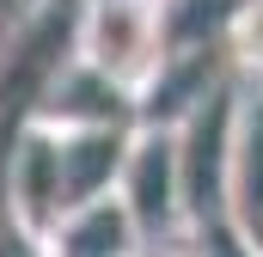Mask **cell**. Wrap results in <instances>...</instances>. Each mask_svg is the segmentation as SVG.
I'll list each match as a JSON object with an SVG mask.
<instances>
[{"mask_svg": "<svg viewBox=\"0 0 263 257\" xmlns=\"http://www.w3.org/2000/svg\"><path fill=\"white\" fill-rule=\"evenodd\" d=\"M80 62L110 80L141 117L172 67V0H92Z\"/></svg>", "mask_w": 263, "mask_h": 257, "instance_id": "obj_3", "label": "cell"}, {"mask_svg": "<svg viewBox=\"0 0 263 257\" xmlns=\"http://www.w3.org/2000/svg\"><path fill=\"white\" fill-rule=\"evenodd\" d=\"M251 111V86L239 74H227L214 92H202L196 104L178 117V172H184V208H190V233L227 227L233 208V172H239V135Z\"/></svg>", "mask_w": 263, "mask_h": 257, "instance_id": "obj_2", "label": "cell"}, {"mask_svg": "<svg viewBox=\"0 0 263 257\" xmlns=\"http://www.w3.org/2000/svg\"><path fill=\"white\" fill-rule=\"evenodd\" d=\"M227 227L239 233V245L263 257V92H251L245 135H239V172H233V208Z\"/></svg>", "mask_w": 263, "mask_h": 257, "instance_id": "obj_6", "label": "cell"}, {"mask_svg": "<svg viewBox=\"0 0 263 257\" xmlns=\"http://www.w3.org/2000/svg\"><path fill=\"white\" fill-rule=\"evenodd\" d=\"M153 257H208V251H202L196 239H190V245H172V251H153Z\"/></svg>", "mask_w": 263, "mask_h": 257, "instance_id": "obj_8", "label": "cell"}, {"mask_svg": "<svg viewBox=\"0 0 263 257\" xmlns=\"http://www.w3.org/2000/svg\"><path fill=\"white\" fill-rule=\"evenodd\" d=\"M220 56L227 67L263 92V0H233L227 25H220Z\"/></svg>", "mask_w": 263, "mask_h": 257, "instance_id": "obj_7", "label": "cell"}, {"mask_svg": "<svg viewBox=\"0 0 263 257\" xmlns=\"http://www.w3.org/2000/svg\"><path fill=\"white\" fill-rule=\"evenodd\" d=\"M86 12L92 0H31L0 31V172H6L18 128L37 123L49 98L62 92V80L80 67Z\"/></svg>", "mask_w": 263, "mask_h": 257, "instance_id": "obj_1", "label": "cell"}, {"mask_svg": "<svg viewBox=\"0 0 263 257\" xmlns=\"http://www.w3.org/2000/svg\"><path fill=\"white\" fill-rule=\"evenodd\" d=\"M123 208L141 227V245L147 257L172 251V245H190V208H184V172H178V128L172 123H135L129 141V166H123Z\"/></svg>", "mask_w": 263, "mask_h": 257, "instance_id": "obj_4", "label": "cell"}, {"mask_svg": "<svg viewBox=\"0 0 263 257\" xmlns=\"http://www.w3.org/2000/svg\"><path fill=\"white\" fill-rule=\"evenodd\" d=\"M37 245H43V257H147L141 227L129 221L123 196H104V202H86V208L62 214Z\"/></svg>", "mask_w": 263, "mask_h": 257, "instance_id": "obj_5", "label": "cell"}]
</instances>
